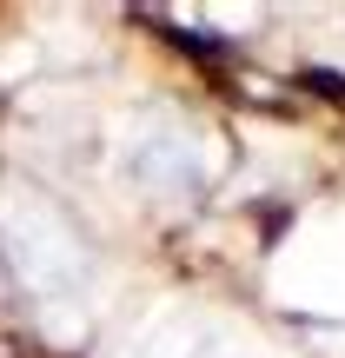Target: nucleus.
<instances>
[{
    "mask_svg": "<svg viewBox=\"0 0 345 358\" xmlns=\"http://www.w3.org/2000/svg\"><path fill=\"white\" fill-rule=\"evenodd\" d=\"M0 226H7L13 252H20L27 285H60V279H73V272H80V245H73L66 219L53 213L47 199L7 186V192H0Z\"/></svg>",
    "mask_w": 345,
    "mask_h": 358,
    "instance_id": "1",
    "label": "nucleus"
},
{
    "mask_svg": "<svg viewBox=\"0 0 345 358\" xmlns=\"http://www.w3.org/2000/svg\"><path fill=\"white\" fill-rule=\"evenodd\" d=\"M34 60H40V47H34V40H13V47L0 53V80H20V73H34Z\"/></svg>",
    "mask_w": 345,
    "mask_h": 358,
    "instance_id": "3",
    "label": "nucleus"
},
{
    "mask_svg": "<svg viewBox=\"0 0 345 358\" xmlns=\"http://www.w3.org/2000/svg\"><path fill=\"white\" fill-rule=\"evenodd\" d=\"M40 332H47L53 345H80V338H87V312L66 306V299H47V306H40Z\"/></svg>",
    "mask_w": 345,
    "mask_h": 358,
    "instance_id": "2",
    "label": "nucleus"
},
{
    "mask_svg": "<svg viewBox=\"0 0 345 358\" xmlns=\"http://www.w3.org/2000/svg\"><path fill=\"white\" fill-rule=\"evenodd\" d=\"M312 345H319L325 358H345V332H339V325H325V332H312Z\"/></svg>",
    "mask_w": 345,
    "mask_h": 358,
    "instance_id": "4",
    "label": "nucleus"
}]
</instances>
